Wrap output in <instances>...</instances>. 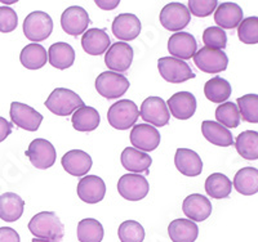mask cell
<instances>
[{"label": "cell", "instance_id": "8", "mask_svg": "<svg viewBox=\"0 0 258 242\" xmlns=\"http://www.w3.org/2000/svg\"><path fill=\"white\" fill-rule=\"evenodd\" d=\"M140 115L142 120L155 128L168 125L170 119V112L165 101L160 97H149L142 102L140 108Z\"/></svg>", "mask_w": 258, "mask_h": 242}, {"label": "cell", "instance_id": "25", "mask_svg": "<svg viewBox=\"0 0 258 242\" xmlns=\"http://www.w3.org/2000/svg\"><path fill=\"white\" fill-rule=\"evenodd\" d=\"M120 161L124 169L132 172L133 174H149V168L153 164V158L146 152L138 151L133 147H126L123 149Z\"/></svg>", "mask_w": 258, "mask_h": 242}, {"label": "cell", "instance_id": "3", "mask_svg": "<svg viewBox=\"0 0 258 242\" xmlns=\"http://www.w3.org/2000/svg\"><path fill=\"white\" fill-rule=\"evenodd\" d=\"M140 110L131 100H120L110 106L107 111L109 124L117 130H126L137 123Z\"/></svg>", "mask_w": 258, "mask_h": 242}, {"label": "cell", "instance_id": "42", "mask_svg": "<svg viewBox=\"0 0 258 242\" xmlns=\"http://www.w3.org/2000/svg\"><path fill=\"white\" fill-rule=\"evenodd\" d=\"M217 0H190L188 12L195 17H208L217 9Z\"/></svg>", "mask_w": 258, "mask_h": 242}, {"label": "cell", "instance_id": "47", "mask_svg": "<svg viewBox=\"0 0 258 242\" xmlns=\"http://www.w3.org/2000/svg\"><path fill=\"white\" fill-rule=\"evenodd\" d=\"M31 242H53L50 239H41V238H34Z\"/></svg>", "mask_w": 258, "mask_h": 242}, {"label": "cell", "instance_id": "27", "mask_svg": "<svg viewBox=\"0 0 258 242\" xmlns=\"http://www.w3.org/2000/svg\"><path fill=\"white\" fill-rule=\"evenodd\" d=\"M25 201L13 192L0 195V219L4 222L13 223L24 214Z\"/></svg>", "mask_w": 258, "mask_h": 242}, {"label": "cell", "instance_id": "48", "mask_svg": "<svg viewBox=\"0 0 258 242\" xmlns=\"http://www.w3.org/2000/svg\"><path fill=\"white\" fill-rule=\"evenodd\" d=\"M2 3H4V4H13V3H17V2H16V0H12V2H2Z\"/></svg>", "mask_w": 258, "mask_h": 242}, {"label": "cell", "instance_id": "26", "mask_svg": "<svg viewBox=\"0 0 258 242\" xmlns=\"http://www.w3.org/2000/svg\"><path fill=\"white\" fill-rule=\"evenodd\" d=\"M202 133L208 142L218 147H230L234 144L231 131L217 121L206 120L202 123Z\"/></svg>", "mask_w": 258, "mask_h": 242}, {"label": "cell", "instance_id": "43", "mask_svg": "<svg viewBox=\"0 0 258 242\" xmlns=\"http://www.w3.org/2000/svg\"><path fill=\"white\" fill-rule=\"evenodd\" d=\"M18 16L9 7H0V32L8 34L17 29Z\"/></svg>", "mask_w": 258, "mask_h": 242}, {"label": "cell", "instance_id": "45", "mask_svg": "<svg viewBox=\"0 0 258 242\" xmlns=\"http://www.w3.org/2000/svg\"><path fill=\"white\" fill-rule=\"evenodd\" d=\"M12 130H13L12 123H9V121H7L4 117L0 116V143L3 142V140H6L7 138L11 135Z\"/></svg>", "mask_w": 258, "mask_h": 242}, {"label": "cell", "instance_id": "38", "mask_svg": "<svg viewBox=\"0 0 258 242\" xmlns=\"http://www.w3.org/2000/svg\"><path fill=\"white\" fill-rule=\"evenodd\" d=\"M238 103L240 119L243 121L258 124V96L257 94H245L236 101Z\"/></svg>", "mask_w": 258, "mask_h": 242}, {"label": "cell", "instance_id": "4", "mask_svg": "<svg viewBox=\"0 0 258 242\" xmlns=\"http://www.w3.org/2000/svg\"><path fill=\"white\" fill-rule=\"evenodd\" d=\"M129 80L121 73L105 71L96 79V91L106 100H116L126 93L129 89Z\"/></svg>", "mask_w": 258, "mask_h": 242}, {"label": "cell", "instance_id": "22", "mask_svg": "<svg viewBox=\"0 0 258 242\" xmlns=\"http://www.w3.org/2000/svg\"><path fill=\"white\" fill-rule=\"evenodd\" d=\"M243 9L239 4L226 2L221 3L214 12V22L220 29L232 30L238 27L243 21Z\"/></svg>", "mask_w": 258, "mask_h": 242}, {"label": "cell", "instance_id": "21", "mask_svg": "<svg viewBox=\"0 0 258 242\" xmlns=\"http://www.w3.org/2000/svg\"><path fill=\"white\" fill-rule=\"evenodd\" d=\"M172 116L178 120H187L197 111V98L190 92H178L167 102Z\"/></svg>", "mask_w": 258, "mask_h": 242}, {"label": "cell", "instance_id": "44", "mask_svg": "<svg viewBox=\"0 0 258 242\" xmlns=\"http://www.w3.org/2000/svg\"><path fill=\"white\" fill-rule=\"evenodd\" d=\"M0 242H21L20 234L11 227H0Z\"/></svg>", "mask_w": 258, "mask_h": 242}, {"label": "cell", "instance_id": "6", "mask_svg": "<svg viewBox=\"0 0 258 242\" xmlns=\"http://www.w3.org/2000/svg\"><path fill=\"white\" fill-rule=\"evenodd\" d=\"M53 31V21L50 16L41 11L31 12L24 21V34L29 40L39 43L50 36Z\"/></svg>", "mask_w": 258, "mask_h": 242}, {"label": "cell", "instance_id": "35", "mask_svg": "<svg viewBox=\"0 0 258 242\" xmlns=\"http://www.w3.org/2000/svg\"><path fill=\"white\" fill-rule=\"evenodd\" d=\"M232 190V183L222 173H213L206 181V192L212 199L222 200L229 197Z\"/></svg>", "mask_w": 258, "mask_h": 242}, {"label": "cell", "instance_id": "9", "mask_svg": "<svg viewBox=\"0 0 258 242\" xmlns=\"http://www.w3.org/2000/svg\"><path fill=\"white\" fill-rule=\"evenodd\" d=\"M150 190L149 182L141 174H125L117 182V192L128 201H141Z\"/></svg>", "mask_w": 258, "mask_h": 242}, {"label": "cell", "instance_id": "10", "mask_svg": "<svg viewBox=\"0 0 258 242\" xmlns=\"http://www.w3.org/2000/svg\"><path fill=\"white\" fill-rule=\"evenodd\" d=\"M194 62L200 71L206 73H220L227 68L229 58L223 50L202 48L192 57Z\"/></svg>", "mask_w": 258, "mask_h": 242}, {"label": "cell", "instance_id": "30", "mask_svg": "<svg viewBox=\"0 0 258 242\" xmlns=\"http://www.w3.org/2000/svg\"><path fill=\"white\" fill-rule=\"evenodd\" d=\"M101 117L98 111L91 106H83L73 114L71 123L78 131H93L98 128Z\"/></svg>", "mask_w": 258, "mask_h": 242}, {"label": "cell", "instance_id": "34", "mask_svg": "<svg viewBox=\"0 0 258 242\" xmlns=\"http://www.w3.org/2000/svg\"><path fill=\"white\" fill-rule=\"evenodd\" d=\"M235 148L245 160H258V131L245 130L236 137Z\"/></svg>", "mask_w": 258, "mask_h": 242}, {"label": "cell", "instance_id": "19", "mask_svg": "<svg viewBox=\"0 0 258 242\" xmlns=\"http://www.w3.org/2000/svg\"><path fill=\"white\" fill-rule=\"evenodd\" d=\"M213 206L209 199L200 193L187 196L182 205V211L191 222H204L211 216Z\"/></svg>", "mask_w": 258, "mask_h": 242}, {"label": "cell", "instance_id": "20", "mask_svg": "<svg viewBox=\"0 0 258 242\" xmlns=\"http://www.w3.org/2000/svg\"><path fill=\"white\" fill-rule=\"evenodd\" d=\"M197 49V40L188 32H176L168 40V50H169V53L174 58H178L181 61L190 59L191 57L195 56Z\"/></svg>", "mask_w": 258, "mask_h": 242}, {"label": "cell", "instance_id": "28", "mask_svg": "<svg viewBox=\"0 0 258 242\" xmlns=\"http://www.w3.org/2000/svg\"><path fill=\"white\" fill-rule=\"evenodd\" d=\"M48 61L54 68L66 70L75 62V50L70 44L63 41L54 43L48 49Z\"/></svg>", "mask_w": 258, "mask_h": 242}, {"label": "cell", "instance_id": "1", "mask_svg": "<svg viewBox=\"0 0 258 242\" xmlns=\"http://www.w3.org/2000/svg\"><path fill=\"white\" fill-rule=\"evenodd\" d=\"M29 229L35 238L61 242L63 238L64 225L53 211H41L34 215L29 222Z\"/></svg>", "mask_w": 258, "mask_h": 242}, {"label": "cell", "instance_id": "13", "mask_svg": "<svg viewBox=\"0 0 258 242\" xmlns=\"http://www.w3.org/2000/svg\"><path fill=\"white\" fill-rule=\"evenodd\" d=\"M9 115H11L12 123L16 126L27 131H36L43 121V115L40 112L36 111L31 106L21 102L11 103Z\"/></svg>", "mask_w": 258, "mask_h": 242}, {"label": "cell", "instance_id": "37", "mask_svg": "<svg viewBox=\"0 0 258 242\" xmlns=\"http://www.w3.org/2000/svg\"><path fill=\"white\" fill-rule=\"evenodd\" d=\"M217 123L225 128H238L240 124V112L234 102H225L216 108Z\"/></svg>", "mask_w": 258, "mask_h": 242}, {"label": "cell", "instance_id": "15", "mask_svg": "<svg viewBox=\"0 0 258 242\" xmlns=\"http://www.w3.org/2000/svg\"><path fill=\"white\" fill-rule=\"evenodd\" d=\"M91 24L88 12L83 7L73 6L64 9L61 16V26L66 34L71 36H78L84 34Z\"/></svg>", "mask_w": 258, "mask_h": 242}, {"label": "cell", "instance_id": "29", "mask_svg": "<svg viewBox=\"0 0 258 242\" xmlns=\"http://www.w3.org/2000/svg\"><path fill=\"white\" fill-rule=\"evenodd\" d=\"M168 234L173 242H195L199 228L190 219H174L168 225Z\"/></svg>", "mask_w": 258, "mask_h": 242}, {"label": "cell", "instance_id": "7", "mask_svg": "<svg viewBox=\"0 0 258 242\" xmlns=\"http://www.w3.org/2000/svg\"><path fill=\"white\" fill-rule=\"evenodd\" d=\"M26 157L36 169H49L56 163V148L49 140L44 138H36L29 144V148L25 152Z\"/></svg>", "mask_w": 258, "mask_h": 242}, {"label": "cell", "instance_id": "17", "mask_svg": "<svg viewBox=\"0 0 258 242\" xmlns=\"http://www.w3.org/2000/svg\"><path fill=\"white\" fill-rule=\"evenodd\" d=\"M141 21L136 15L132 13H121L116 16L112 21V34L119 40L125 41L135 40L141 34Z\"/></svg>", "mask_w": 258, "mask_h": 242}, {"label": "cell", "instance_id": "46", "mask_svg": "<svg viewBox=\"0 0 258 242\" xmlns=\"http://www.w3.org/2000/svg\"><path fill=\"white\" fill-rule=\"evenodd\" d=\"M94 3L97 4L98 8L103 9V11H112L119 6L120 0H96Z\"/></svg>", "mask_w": 258, "mask_h": 242}, {"label": "cell", "instance_id": "36", "mask_svg": "<svg viewBox=\"0 0 258 242\" xmlns=\"http://www.w3.org/2000/svg\"><path fill=\"white\" fill-rule=\"evenodd\" d=\"M102 224L97 219L87 218L78 223L77 236L80 242H101L103 239Z\"/></svg>", "mask_w": 258, "mask_h": 242}, {"label": "cell", "instance_id": "39", "mask_svg": "<svg viewBox=\"0 0 258 242\" xmlns=\"http://www.w3.org/2000/svg\"><path fill=\"white\" fill-rule=\"evenodd\" d=\"M117 236L120 242H144L145 229L136 220H125L119 225Z\"/></svg>", "mask_w": 258, "mask_h": 242}, {"label": "cell", "instance_id": "41", "mask_svg": "<svg viewBox=\"0 0 258 242\" xmlns=\"http://www.w3.org/2000/svg\"><path fill=\"white\" fill-rule=\"evenodd\" d=\"M203 43L206 44L207 48L222 50L227 45V35L225 30L220 29L218 26H211L203 32Z\"/></svg>", "mask_w": 258, "mask_h": 242}, {"label": "cell", "instance_id": "14", "mask_svg": "<svg viewBox=\"0 0 258 242\" xmlns=\"http://www.w3.org/2000/svg\"><path fill=\"white\" fill-rule=\"evenodd\" d=\"M131 143L133 148L142 152H151L160 144V133L155 126L150 124H138L131 131Z\"/></svg>", "mask_w": 258, "mask_h": 242}, {"label": "cell", "instance_id": "11", "mask_svg": "<svg viewBox=\"0 0 258 242\" xmlns=\"http://www.w3.org/2000/svg\"><path fill=\"white\" fill-rule=\"evenodd\" d=\"M161 26L173 32H179L190 24L191 15L182 3H168L159 16Z\"/></svg>", "mask_w": 258, "mask_h": 242}, {"label": "cell", "instance_id": "16", "mask_svg": "<svg viewBox=\"0 0 258 242\" xmlns=\"http://www.w3.org/2000/svg\"><path fill=\"white\" fill-rule=\"evenodd\" d=\"M77 193L82 201L87 204H98L105 199L106 184L97 175H85L78 183Z\"/></svg>", "mask_w": 258, "mask_h": 242}, {"label": "cell", "instance_id": "33", "mask_svg": "<svg viewBox=\"0 0 258 242\" xmlns=\"http://www.w3.org/2000/svg\"><path fill=\"white\" fill-rule=\"evenodd\" d=\"M232 88L227 80H225L221 76H214L204 85V94L207 100L213 103H225L231 96Z\"/></svg>", "mask_w": 258, "mask_h": 242}, {"label": "cell", "instance_id": "2", "mask_svg": "<svg viewBox=\"0 0 258 242\" xmlns=\"http://www.w3.org/2000/svg\"><path fill=\"white\" fill-rule=\"evenodd\" d=\"M44 106L57 116H70L78 108L83 107L84 102L75 92L66 88H57L49 94Z\"/></svg>", "mask_w": 258, "mask_h": 242}, {"label": "cell", "instance_id": "31", "mask_svg": "<svg viewBox=\"0 0 258 242\" xmlns=\"http://www.w3.org/2000/svg\"><path fill=\"white\" fill-rule=\"evenodd\" d=\"M48 53L45 48L40 44L32 43L27 44L24 49L21 50L20 61L24 67L29 70H39V68L44 67L47 64Z\"/></svg>", "mask_w": 258, "mask_h": 242}, {"label": "cell", "instance_id": "23", "mask_svg": "<svg viewBox=\"0 0 258 242\" xmlns=\"http://www.w3.org/2000/svg\"><path fill=\"white\" fill-rule=\"evenodd\" d=\"M174 165L186 177H198L203 172L202 157L190 148H178L174 155Z\"/></svg>", "mask_w": 258, "mask_h": 242}, {"label": "cell", "instance_id": "5", "mask_svg": "<svg viewBox=\"0 0 258 242\" xmlns=\"http://www.w3.org/2000/svg\"><path fill=\"white\" fill-rule=\"evenodd\" d=\"M158 70L161 77L172 84H181L194 79L195 73L185 61L174 57H161L158 61Z\"/></svg>", "mask_w": 258, "mask_h": 242}, {"label": "cell", "instance_id": "12", "mask_svg": "<svg viewBox=\"0 0 258 242\" xmlns=\"http://www.w3.org/2000/svg\"><path fill=\"white\" fill-rule=\"evenodd\" d=\"M133 62V48L124 41L111 44L105 54L106 66L112 72H125Z\"/></svg>", "mask_w": 258, "mask_h": 242}, {"label": "cell", "instance_id": "24", "mask_svg": "<svg viewBox=\"0 0 258 242\" xmlns=\"http://www.w3.org/2000/svg\"><path fill=\"white\" fill-rule=\"evenodd\" d=\"M82 47L91 56H101L111 47V40L105 30L89 29L83 34Z\"/></svg>", "mask_w": 258, "mask_h": 242}, {"label": "cell", "instance_id": "40", "mask_svg": "<svg viewBox=\"0 0 258 242\" xmlns=\"http://www.w3.org/2000/svg\"><path fill=\"white\" fill-rule=\"evenodd\" d=\"M238 36L243 44H258V17L244 18L238 26Z\"/></svg>", "mask_w": 258, "mask_h": 242}, {"label": "cell", "instance_id": "32", "mask_svg": "<svg viewBox=\"0 0 258 242\" xmlns=\"http://www.w3.org/2000/svg\"><path fill=\"white\" fill-rule=\"evenodd\" d=\"M234 188L244 196H252L258 192V169L246 167L239 170L234 177Z\"/></svg>", "mask_w": 258, "mask_h": 242}, {"label": "cell", "instance_id": "18", "mask_svg": "<svg viewBox=\"0 0 258 242\" xmlns=\"http://www.w3.org/2000/svg\"><path fill=\"white\" fill-rule=\"evenodd\" d=\"M62 168L64 172L69 173L73 177H85L92 169L93 161L91 156L82 149H71L66 152L61 158Z\"/></svg>", "mask_w": 258, "mask_h": 242}]
</instances>
